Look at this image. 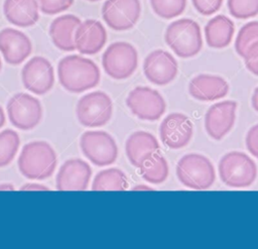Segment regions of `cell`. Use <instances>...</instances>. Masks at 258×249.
I'll list each match as a JSON object with an SVG mask.
<instances>
[{
  "mask_svg": "<svg viewBox=\"0 0 258 249\" xmlns=\"http://www.w3.org/2000/svg\"><path fill=\"white\" fill-rule=\"evenodd\" d=\"M59 84L70 93H83L95 88L101 78L99 67L90 58L71 54L57 64Z\"/></svg>",
  "mask_w": 258,
  "mask_h": 249,
  "instance_id": "obj_1",
  "label": "cell"
},
{
  "mask_svg": "<svg viewBox=\"0 0 258 249\" xmlns=\"http://www.w3.org/2000/svg\"><path fill=\"white\" fill-rule=\"evenodd\" d=\"M57 163L52 146L46 141H31L25 144L17 160L19 171L28 179L42 180L51 176Z\"/></svg>",
  "mask_w": 258,
  "mask_h": 249,
  "instance_id": "obj_2",
  "label": "cell"
},
{
  "mask_svg": "<svg viewBox=\"0 0 258 249\" xmlns=\"http://www.w3.org/2000/svg\"><path fill=\"white\" fill-rule=\"evenodd\" d=\"M164 39L171 50L182 58L195 56L203 47L201 27L189 18L171 22L165 30Z\"/></svg>",
  "mask_w": 258,
  "mask_h": 249,
  "instance_id": "obj_3",
  "label": "cell"
},
{
  "mask_svg": "<svg viewBox=\"0 0 258 249\" xmlns=\"http://www.w3.org/2000/svg\"><path fill=\"white\" fill-rule=\"evenodd\" d=\"M176 175L184 186L198 191L209 189L216 178L213 163L199 153L183 155L177 162Z\"/></svg>",
  "mask_w": 258,
  "mask_h": 249,
  "instance_id": "obj_4",
  "label": "cell"
},
{
  "mask_svg": "<svg viewBox=\"0 0 258 249\" xmlns=\"http://www.w3.org/2000/svg\"><path fill=\"white\" fill-rule=\"evenodd\" d=\"M222 181L231 188H247L257 176V166L252 158L239 151L225 154L219 162Z\"/></svg>",
  "mask_w": 258,
  "mask_h": 249,
  "instance_id": "obj_5",
  "label": "cell"
},
{
  "mask_svg": "<svg viewBox=\"0 0 258 249\" xmlns=\"http://www.w3.org/2000/svg\"><path fill=\"white\" fill-rule=\"evenodd\" d=\"M105 73L114 80H124L133 75L138 66V53L129 42L111 43L102 55Z\"/></svg>",
  "mask_w": 258,
  "mask_h": 249,
  "instance_id": "obj_6",
  "label": "cell"
},
{
  "mask_svg": "<svg viewBox=\"0 0 258 249\" xmlns=\"http://www.w3.org/2000/svg\"><path fill=\"white\" fill-rule=\"evenodd\" d=\"M113 112V103L109 95L95 91L84 95L78 102L76 114L79 122L85 127H101L106 125Z\"/></svg>",
  "mask_w": 258,
  "mask_h": 249,
  "instance_id": "obj_7",
  "label": "cell"
},
{
  "mask_svg": "<svg viewBox=\"0 0 258 249\" xmlns=\"http://www.w3.org/2000/svg\"><path fill=\"white\" fill-rule=\"evenodd\" d=\"M80 146L83 154L97 166L110 165L118 156L116 141L106 131H86L81 136Z\"/></svg>",
  "mask_w": 258,
  "mask_h": 249,
  "instance_id": "obj_8",
  "label": "cell"
},
{
  "mask_svg": "<svg viewBox=\"0 0 258 249\" xmlns=\"http://www.w3.org/2000/svg\"><path fill=\"white\" fill-rule=\"evenodd\" d=\"M6 110L11 124L20 130L35 128L42 118L39 100L26 93H17L12 96L7 103Z\"/></svg>",
  "mask_w": 258,
  "mask_h": 249,
  "instance_id": "obj_9",
  "label": "cell"
},
{
  "mask_svg": "<svg viewBox=\"0 0 258 249\" xmlns=\"http://www.w3.org/2000/svg\"><path fill=\"white\" fill-rule=\"evenodd\" d=\"M126 105L133 115L145 121L158 120L166 109L165 101L159 92L142 86L135 87L129 92Z\"/></svg>",
  "mask_w": 258,
  "mask_h": 249,
  "instance_id": "obj_10",
  "label": "cell"
},
{
  "mask_svg": "<svg viewBox=\"0 0 258 249\" xmlns=\"http://www.w3.org/2000/svg\"><path fill=\"white\" fill-rule=\"evenodd\" d=\"M141 14L139 0H106L102 7V17L106 24L114 30L131 29Z\"/></svg>",
  "mask_w": 258,
  "mask_h": 249,
  "instance_id": "obj_11",
  "label": "cell"
},
{
  "mask_svg": "<svg viewBox=\"0 0 258 249\" xmlns=\"http://www.w3.org/2000/svg\"><path fill=\"white\" fill-rule=\"evenodd\" d=\"M21 79L26 90L36 95H44L53 87V68L47 58L33 56L22 68Z\"/></svg>",
  "mask_w": 258,
  "mask_h": 249,
  "instance_id": "obj_12",
  "label": "cell"
},
{
  "mask_svg": "<svg viewBox=\"0 0 258 249\" xmlns=\"http://www.w3.org/2000/svg\"><path fill=\"white\" fill-rule=\"evenodd\" d=\"M178 71L176 59L162 49L151 51L143 61V72L146 79L157 86H165L172 82Z\"/></svg>",
  "mask_w": 258,
  "mask_h": 249,
  "instance_id": "obj_13",
  "label": "cell"
},
{
  "mask_svg": "<svg viewBox=\"0 0 258 249\" xmlns=\"http://www.w3.org/2000/svg\"><path fill=\"white\" fill-rule=\"evenodd\" d=\"M192 123L182 113H171L167 115L159 127L161 141L171 149H179L186 146L192 137Z\"/></svg>",
  "mask_w": 258,
  "mask_h": 249,
  "instance_id": "obj_14",
  "label": "cell"
},
{
  "mask_svg": "<svg viewBox=\"0 0 258 249\" xmlns=\"http://www.w3.org/2000/svg\"><path fill=\"white\" fill-rule=\"evenodd\" d=\"M237 102L227 100L214 104L205 115V128L210 137L221 140L230 132L236 120Z\"/></svg>",
  "mask_w": 258,
  "mask_h": 249,
  "instance_id": "obj_15",
  "label": "cell"
},
{
  "mask_svg": "<svg viewBox=\"0 0 258 249\" xmlns=\"http://www.w3.org/2000/svg\"><path fill=\"white\" fill-rule=\"evenodd\" d=\"M92 174L88 162L80 158H71L62 163L56 178L58 191H85L88 189Z\"/></svg>",
  "mask_w": 258,
  "mask_h": 249,
  "instance_id": "obj_16",
  "label": "cell"
},
{
  "mask_svg": "<svg viewBox=\"0 0 258 249\" xmlns=\"http://www.w3.org/2000/svg\"><path fill=\"white\" fill-rule=\"evenodd\" d=\"M31 50V41L22 31L11 27L0 31V51L7 64L20 65L30 55Z\"/></svg>",
  "mask_w": 258,
  "mask_h": 249,
  "instance_id": "obj_17",
  "label": "cell"
},
{
  "mask_svg": "<svg viewBox=\"0 0 258 249\" xmlns=\"http://www.w3.org/2000/svg\"><path fill=\"white\" fill-rule=\"evenodd\" d=\"M107 41V31L96 19H87L78 26L75 32L76 49L83 54H96Z\"/></svg>",
  "mask_w": 258,
  "mask_h": 249,
  "instance_id": "obj_18",
  "label": "cell"
},
{
  "mask_svg": "<svg viewBox=\"0 0 258 249\" xmlns=\"http://www.w3.org/2000/svg\"><path fill=\"white\" fill-rule=\"evenodd\" d=\"M188 92L196 100L202 102L216 101L226 97L229 92V85L220 76L202 74L190 80Z\"/></svg>",
  "mask_w": 258,
  "mask_h": 249,
  "instance_id": "obj_19",
  "label": "cell"
},
{
  "mask_svg": "<svg viewBox=\"0 0 258 249\" xmlns=\"http://www.w3.org/2000/svg\"><path fill=\"white\" fill-rule=\"evenodd\" d=\"M81 22V19L74 14H64L54 18L48 30L52 43L63 51L75 50V32Z\"/></svg>",
  "mask_w": 258,
  "mask_h": 249,
  "instance_id": "obj_20",
  "label": "cell"
},
{
  "mask_svg": "<svg viewBox=\"0 0 258 249\" xmlns=\"http://www.w3.org/2000/svg\"><path fill=\"white\" fill-rule=\"evenodd\" d=\"M38 8L37 0H5L3 4L6 19L19 27L34 25L39 18Z\"/></svg>",
  "mask_w": 258,
  "mask_h": 249,
  "instance_id": "obj_21",
  "label": "cell"
},
{
  "mask_svg": "<svg viewBox=\"0 0 258 249\" xmlns=\"http://www.w3.org/2000/svg\"><path fill=\"white\" fill-rule=\"evenodd\" d=\"M159 143L154 135L146 131H135L126 140L125 151L130 163L139 167L151 153L158 151Z\"/></svg>",
  "mask_w": 258,
  "mask_h": 249,
  "instance_id": "obj_22",
  "label": "cell"
},
{
  "mask_svg": "<svg viewBox=\"0 0 258 249\" xmlns=\"http://www.w3.org/2000/svg\"><path fill=\"white\" fill-rule=\"evenodd\" d=\"M234 32V22L222 14L211 18L205 26L206 41L213 48H224L228 46L233 39Z\"/></svg>",
  "mask_w": 258,
  "mask_h": 249,
  "instance_id": "obj_23",
  "label": "cell"
},
{
  "mask_svg": "<svg viewBox=\"0 0 258 249\" xmlns=\"http://www.w3.org/2000/svg\"><path fill=\"white\" fill-rule=\"evenodd\" d=\"M139 168L142 178L150 183H161L168 176L167 161L157 151L149 154Z\"/></svg>",
  "mask_w": 258,
  "mask_h": 249,
  "instance_id": "obj_24",
  "label": "cell"
},
{
  "mask_svg": "<svg viewBox=\"0 0 258 249\" xmlns=\"http://www.w3.org/2000/svg\"><path fill=\"white\" fill-rule=\"evenodd\" d=\"M128 188L126 174L118 168H108L99 171L92 183L93 191H124Z\"/></svg>",
  "mask_w": 258,
  "mask_h": 249,
  "instance_id": "obj_25",
  "label": "cell"
},
{
  "mask_svg": "<svg viewBox=\"0 0 258 249\" xmlns=\"http://www.w3.org/2000/svg\"><path fill=\"white\" fill-rule=\"evenodd\" d=\"M20 145V138L16 131L5 129L0 132V167L7 166L15 157Z\"/></svg>",
  "mask_w": 258,
  "mask_h": 249,
  "instance_id": "obj_26",
  "label": "cell"
},
{
  "mask_svg": "<svg viewBox=\"0 0 258 249\" xmlns=\"http://www.w3.org/2000/svg\"><path fill=\"white\" fill-rule=\"evenodd\" d=\"M258 43V21H250L243 25L236 37L235 48L241 57H245L248 50Z\"/></svg>",
  "mask_w": 258,
  "mask_h": 249,
  "instance_id": "obj_27",
  "label": "cell"
},
{
  "mask_svg": "<svg viewBox=\"0 0 258 249\" xmlns=\"http://www.w3.org/2000/svg\"><path fill=\"white\" fill-rule=\"evenodd\" d=\"M150 5L156 15L164 19H171L184 11L186 0H150Z\"/></svg>",
  "mask_w": 258,
  "mask_h": 249,
  "instance_id": "obj_28",
  "label": "cell"
},
{
  "mask_svg": "<svg viewBox=\"0 0 258 249\" xmlns=\"http://www.w3.org/2000/svg\"><path fill=\"white\" fill-rule=\"evenodd\" d=\"M230 14L238 19H247L258 14V0H228Z\"/></svg>",
  "mask_w": 258,
  "mask_h": 249,
  "instance_id": "obj_29",
  "label": "cell"
},
{
  "mask_svg": "<svg viewBox=\"0 0 258 249\" xmlns=\"http://www.w3.org/2000/svg\"><path fill=\"white\" fill-rule=\"evenodd\" d=\"M37 2L42 13L53 15L69 9L73 5L74 0H37Z\"/></svg>",
  "mask_w": 258,
  "mask_h": 249,
  "instance_id": "obj_30",
  "label": "cell"
},
{
  "mask_svg": "<svg viewBox=\"0 0 258 249\" xmlns=\"http://www.w3.org/2000/svg\"><path fill=\"white\" fill-rule=\"evenodd\" d=\"M196 10L203 15H212L222 6L223 0H191Z\"/></svg>",
  "mask_w": 258,
  "mask_h": 249,
  "instance_id": "obj_31",
  "label": "cell"
},
{
  "mask_svg": "<svg viewBox=\"0 0 258 249\" xmlns=\"http://www.w3.org/2000/svg\"><path fill=\"white\" fill-rule=\"evenodd\" d=\"M246 146L249 152L258 158V124L252 126L247 132Z\"/></svg>",
  "mask_w": 258,
  "mask_h": 249,
  "instance_id": "obj_32",
  "label": "cell"
},
{
  "mask_svg": "<svg viewBox=\"0 0 258 249\" xmlns=\"http://www.w3.org/2000/svg\"><path fill=\"white\" fill-rule=\"evenodd\" d=\"M245 66L252 74L258 76V43L254 44L246 53Z\"/></svg>",
  "mask_w": 258,
  "mask_h": 249,
  "instance_id": "obj_33",
  "label": "cell"
},
{
  "mask_svg": "<svg viewBox=\"0 0 258 249\" xmlns=\"http://www.w3.org/2000/svg\"><path fill=\"white\" fill-rule=\"evenodd\" d=\"M21 191H49V189L42 184L37 183H26L20 188Z\"/></svg>",
  "mask_w": 258,
  "mask_h": 249,
  "instance_id": "obj_34",
  "label": "cell"
},
{
  "mask_svg": "<svg viewBox=\"0 0 258 249\" xmlns=\"http://www.w3.org/2000/svg\"><path fill=\"white\" fill-rule=\"evenodd\" d=\"M251 101H252V107L254 108V110H256L258 112V87L254 90Z\"/></svg>",
  "mask_w": 258,
  "mask_h": 249,
  "instance_id": "obj_35",
  "label": "cell"
},
{
  "mask_svg": "<svg viewBox=\"0 0 258 249\" xmlns=\"http://www.w3.org/2000/svg\"><path fill=\"white\" fill-rule=\"evenodd\" d=\"M5 122H6V118H5L4 110H3V108L0 106V128H1L2 126H4Z\"/></svg>",
  "mask_w": 258,
  "mask_h": 249,
  "instance_id": "obj_36",
  "label": "cell"
},
{
  "mask_svg": "<svg viewBox=\"0 0 258 249\" xmlns=\"http://www.w3.org/2000/svg\"><path fill=\"white\" fill-rule=\"evenodd\" d=\"M0 191H14V186L11 183L0 184Z\"/></svg>",
  "mask_w": 258,
  "mask_h": 249,
  "instance_id": "obj_37",
  "label": "cell"
},
{
  "mask_svg": "<svg viewBox=\"0 0 258 249\" xmlns=\"http://www.w3.org/2000/svg\"><path fill=\"white\" fill-rule=\"evenodd\" d=\"M133 190H148V191H152L151 188L146 186V185H137V186L133 188Z\"/></svg>",
  "mask_w": 258,
  "mask_h": 249,
  "instance_id": "obj_38",
  "label": "cell"
},
{
  "mask_svg": "<svg viewBox=\"0 0 258 249\" xmlns=\"http://www.w3.org/2000/svg\"><path fill=\"white\" fill-rule=\"evenodd\" d=\"M87 1H90V2H97V1H100V0H87Z\"/></svg>",
  "mask_w": 258,
  "mask_h": 249,
  "instance_id": "obj_39",
  "label": "cell"
},
{
  "mask_svg": "<svg viewBox=\"0 0 258 249\" xmlns=\"http://www.w3.org/2000/svg\"><path fill=\"white\" fill-rule=\"evenodd\" d=\"M1 68H2V61H1V58H0V71H1Z\"/></svg>",
  "mask_w": 258,
  "mask_h": 249,
  "instance_id": "obj_40",
  "label": "cell"
}]
</instances>
